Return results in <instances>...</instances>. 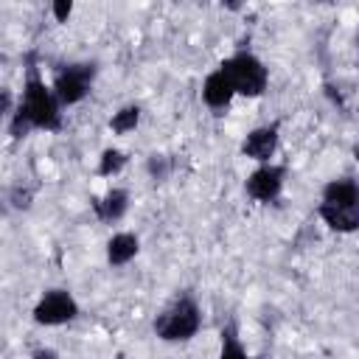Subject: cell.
Wrapping results in <instances>:
<instances>
[{
    "label": "cell",
    "instance_id": "cell-1",
    "mask_svg": "<svg viewBox=\"0 0 359 359\" xmlns=\"http://www.w3.org/2000/svg\"><path fill=\"white\" fill-rule=\"evenodd\" d=\"M31 129H45V132L62 129V104H59L53 87L45 84V79L39 76V70L34 65H28V70H25L17 109L8 118V135L25 137Z\"/></svg>",
    "mask_w": 359,
    "mask_h": 359
},
{
    "label": "cell",
    "instance_id": "cell-9",
    "mask_svg": "<svg viewBox=\"0 0 359 359\" xmlns=\"http://www.w3.org/2000/svg\"><path fill=\"white\" fill-rule=\"evenodd\" d=\"M233 98H236V90L230 87L227 76L219 67L205 76V81H202V101H205L208 109H213L216 115H222L233 104Z\"/></svg>",
    "mask_w": 359,
    "mask_h": 359
},
{
    "label": "cell",
    "instance_id": "cell-17",
    "mask_svg": "<svg viewBox=\"0 0 359 359\" xmlns=\"http://www.w3.org/2000/svg\"><path fill=\"white\" fill-rule=\"evenodd\" d=\"M31 359H59V353H56L53 348H36V351L31 353Z\"/></svg>",
    "mask_w": 359,
    "mask_h": 359
},
{
    "label": "cell",
    "instance_id": "cell-2",
    "mask_svg": "<svg viewBox=\"0 0 359 359\" xmlns=\"http://www.w3.org/2000/svg\"><path fill=\"white\" fill-rule=\"evenodd\" d=\"M317 216L334 233L359 230V182L353 177H337L325 182L317 205Z\"/></svg>",
    "mask_w": 359,
    "mask_h": 359
},
{
    "label": "cell",
    "instance_id": "cell-4",
    "mask_svg": "<svg viewBox=\"0 0 359 359\" xmlns=\"http://www.w3.org/2000/svg\"><path fill=\"white\" fill-rule=\"evenodd\" d=\"M219 70L227 76V81L236 90V95L258 98L269 87V67L252 50H236L233 56H227L219 65Z\"/></svg>",
    "mask_w": 359,
    "mask_h": 359
},
{
    "label": "cell",
    "instance_id": "cell-7",
    "mask_svg": "<svg viewBox=\"0 0 359 359\" xmlns=\"http://www.w3.org/2000/svg\"><path fill=\"white\" fill-rule=\"evenodd\" d=\"M283 185H286V165H280V163H261L244 180L247 196L261 205L275 202L283 194Z\"/></svg>",
    "mask_w": 359,
    "mask_h": 359
},
{
    "label": "cell",
    "instance_id": "cell-10",
    "mask_svg": "<svg viewBox=\"0 0 359 359\" xmlns=\"http://www.w3.org/2000/svg\"><path fill=\"white\" fill-rule=\"evenodd\" d=\"M93 210L104 224H115L129 210V191L126 188H109L104 196L93 199Z\"/></svg>",
    "mask_w": 359,
    "mask_h": 359
},
{
    "label": "cell",
    "instance_id": "cell-13",
    "mask_svg": "<svg viewBox=\"0 0 359 359\" xmlns=\"http://www.w3.org/2000/svg\"><path fill=\"white\" fill-rule=\"evenodd\" d=\"M137 123H140V107H137V104H126V107H121L118 112H112V118H109V129H112L115 135H126V132H132Z\"/></svg>",
    "mask_w": 359,
    "mask_h": 359
},
{
    "label": "cell",
    "instance_id": "cell-3",
    "mask_svg": "<svg viewBox=\"0 0 359 359\" xmlns=\"http://www.w3.org/2000/svg\"><path fill=\"white\" fill-rule=\"evenodd\" d=\"M202 328V309L194 294H177L154 320V334L163 342H188Z\"/></svg>",
    "mask_w": 359,
    "mask_h": 359
},
{
    "label": "cell",
    "instance_id": "cell-11",
    "mask_svg": "<svg viewBox=\"0 0 359 359\" xmlns=\"http://www.w3.org/2000/svg\"><path fill=\"white\" fill-rule=\"evenodd\" d=\"M137 250H140V238L135 233H129V230L115 233L107 241V264L109 266H123L137 255Z\"/></svg>",
    "mask_w": 359,
    "mask_h": 359
},
{
    "label": "cell",
    "instance_id": "cell-5",
    "mask_svg": "<svg viewBox=\"0 0 359 359\" xmlns=\"http://www.w3.org/2000/svg\"><path fill=\"white\" fill-rule=\"evenodd\" d=\"M93 79H95V65L93 62H70L62 70H56L50 87H53L62 107H73V104L87 98V93L93 87Z\"/></svg>",
    "mask_w": 359,
    "mask_h": 359
},
{
    "label": "cell",
    "instance_id": "cell-12",
    "mask_svg": "<svg viewBox=\"0 0 359 359\" xmlns=\"http://www.w3.org/2000/svg\"><path fill=\"white\" fill-rule=\"evenodd\" d=\"M216 359H252V356L247 353L241 337H238L236 323H227V325L222 328V345H219V356H216Z\"/></svg>",
    "mask_w": 359,
    "mask_h": 359
},
{
    "label": "cell",
    "instance_id": "cell-14",
    "mask_svg": "<svg viewBox=\"0 0 359 359\" xmlns=\"http://www.w3.org/2000/svg\"><path fill=\"white\" fill-rule=\"evenodd\" d=\"M123 165H126V151L109 146V149L101 151V157H98V168H95V171H98V177H115Z\"/></svg>",
    "mask_w": 359,
    "mask_h": 359
},
{
    "label": "cell",
    "instance_id": "cell-16",
    "mask_svg": "<svg viewBox=\"0 0 359 359\" xmlns=\"http://www.w3.org/2000/svg\"><path fill=\"white\" fill-rule=\"evenodd\" d=\"M149 171H151L157 180H163V177H165V157H163V154H151V160H149Z\"/></svg>",
    "mask_w": 359,
    "mask_h": 359
},
{
    "label": "cell",
    "instance_id": "cell-15",
    "mask_svg": "<svg viewBox=\"0 0 359 359\" xmlns=\"http://www.w3.org/2000/svg\"><path fill=\"white\" fill-rule=\"evenodd\" d=\"M50 11H53L56 22H67V17H70V11H73V3H70V0H56V3L50 6Z\"/></svg>",
    "mask_w": 359,
    "mask_h": 359
},
{
    "label": "cell",
    "instance_id": "cell-8",
    "mask_svg": "<svg viewBox=\"0 0 359 359\" xmlns=\"http://www.w3.org/2000/svg\"><path fill=\"white\" fill-rule=\"evenodd\" d=\"M278 140H280V121H272V123H264V126H255L244 135L241 140V154L255 160L258 165L261 163H272L275 151H278Z\"/></svg>",
    "mask_w": 359,
    "mask_h": 359
},
{
    "label": "cell",
    "instance_id": "cell-6",
    "mask_svg": "<svg viewBox=\"0 0 359 359\" xmlns=\"http://www.w3.org/2000/svg\"><path fill=\"white\" fill-rule=\"evenodd\" d=\"M31 317H34L36 325L56 328V325L73 323V320L79 317V303H76V297H73L67 289H48V292L36 300Z\"/></svg>",
    "mask_w": 359,
    "mask_h": 359
}]
</instances>
